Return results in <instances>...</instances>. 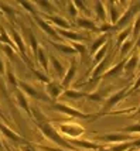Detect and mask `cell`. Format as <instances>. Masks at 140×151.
Returning a JSON list of instances; mask_svg holds the SVG:
<instances>
[{"label": "cell", "instance_id": "38", "mask_svg": "<svg viewBox=\"0 0 140 151\" xmlns=\"http://www.w3.org/2000/svg\"><path fill=\"white\" fill-rule=\"evenodd\" d=\"M72 44V47L76 50V52L78 54H81L82 57H87V48H85V45H82L81 42H71Z\"/></svg>", "mask_w": 140, "mask_h": 151}, {"label": "cell", "instance_id": "2", "mask_svg": "<svg viewBox=\"0 0 140 151\" xmlns=\"http://www.w3.org/2000/svg\"><path fill=\"white\" fill-rule=\"evenodd\" d=\"M126 96H127V89L126 88H123V89H120V91H118V92H115L112 96L106 98L105 105H103V107H102V110L96 114V119L100 117V116H105V114H110V110H112L116 105H119L120 102L126 98Z\"/></svg>", "mask_w": 140, "mask_h": 151}, {"label": "cell", "instance_id": "13", "mask_svg": "<svg viewBox=\"0 0 140 151\" xmlns=\"http://www.w3.org/2000/svg\"><path fill=\"white\" fill-rule=\"evenodd\" d=\"M64 88H62V85H60L58 82H50V83H47V93L51 96V99H55L60 98V95H62L64 93Z\"/></svg>", "mask_w": 140, "mask_h": 151}, {"label": "cell", "instance_id": "50", "mask_svg": "<svg viewBox=\"0 0 140 151\" xmlns=\"http://www.w3.org/2000/svg\"><path fill=\"white\" fill-rule=\"evenodd\" d=\"M0 151H1V143H0Z\"/></svg>", "mask_w": 140, "mask_h": 151}, {"label": "cell", "instance_id": "28", "mask_svg": "<svg viewBox=\"0 0 140 151\" xmlns=\"http://www.w3.org/2000/svg\"><path fill=\"white\" fill-rule=\"evenodd\" d=\"M0 132L3 133V134H4L6 137L10 138V140H14V141H21V137L19 136V134H16L14 132H12V130H10V129H9L7 126L1 124V123H0Z\"/></svg>", "mask_w": 140, "mask_h": 151}, {"label": "cell", "instance_id": "6", "mask_svg": "<svg viewBox=\"0 0 140 151\" xmlns=\"http://www.w3.org/2000/svg\"><path fill=\"white\" fill-rule=\"evenodd\" d=\"M58 130H60L64 136H68L69 140L74 138H78L79 136H82L85 133V129L79 126L78 123H65V124H60L58 126Z\"/></svg>", "mask_w": 140, "mask_h": 151}, {"label": "cell", "instance_id": "27", "mask_svg": "<svg viewBox=\"0 0 140 151\" xmlns=\"http://www.w3.org/2000/svg\"><path fill=\"white\" fill-rule=\"evenodd\" d=\"M24 33H27V35H28V41H30V45H31V50H33V54L34 57L37 58V52H38V42H37V40H35V37H34V34L31 33V30H28V28H24Z\"/></svg>", "mask_w": 140, "mask_h": 151}, {"label": "cell", "instance_id": "19", "mask_svg": "<svg viewBox=\"0 0 140 151\" xmlns=\"http://www.w3.org/2000/svg\"><path fill=\"white\" fill-rule=\"evenodd\" d=\"M10 37L14 40V42H16V45H17V48L20 50V54H21V57L23 58H26L27 59V57H26V47H24V42H23V40H21V37H20V34L17 33L16 30H10Z\"/></svg>", "mask_w": 140, "mask_h": 151}, {"label": "cell", "instance_id": "17", "mask_svg": "<svg viewBox=\"0 0 140 151\" xmlns=\"http://www.w3.org/2000/svg\"><path fill=\"white\" fill-rule=\"evenodd\" d=\"M35 21H37V23H38V26H40L47 34H50V35H51V37H53L54 40H58V38H60V35L57 34V31H55V30H54L53 27L50 26V24H48L47 21H44V20L41 19V17L35 16Z\"/></svg>", "mask_w": 140, "mask_h": 151}, {"label": "cell", "instance_id": "7", "mask_svg": "<svg viewBox=\"0 0 140 151\" xmlns=\"http://www.w3.org/2000/svg\"><path fill=\"white\" fill-rule=\"evenodd\" d=\"M112 59H113V52H109L106 54V57L100 61L99 64H96V66H95V69L92 71V73H91V76H92V79L95 78H99L100 75H103V73L106 72L108 69L110 68V62H112Z\"/></svg>", "mask_w": 140, "mask_h": 151}, {"label": "cell", "instance_id": "22", "mask_svg": "<svg viewBox=\"0 0 140 151\" xmlns=\"http://www.w3.org/2000/svg\"><path fill=\"white\" fill-rule=\"evenodd\" d=\"M132 26H127L126 28H123V30H120L119 34H118V40H116V47L118 48H120V45L126 41V40H129V37H132Z\"/></svg>", "mask_w": 140, "mask_h": 151}, {"label": "cell", "instance_id": "44", "mask_svg": "<svg viewBox=\"0 0 140 151\" xmlns=\"http://www.w3.org/2000/svg\"><path fill=\"white\" fill-rule=\"evenodd\" d=\"M132 117H133V119H137V120H140V107H137V109H136V113H134Z\"/></svg>", "mask_w": 140, "mask_h": 151}, {"label": "cell", "instance_id": "8", "mask_svg": "<svg viewBox=\"0 0 140 151\" xmlns=\"http://www.w3.org/2000/svg\"><path fill=\"white\" fill-rule=\"evenodd\" d=\"M19 86H20L21 89L24 91V93L27 95H30L31 98L34 99H40V100H47V102H50V98L47 96L44 92H41V91H37L34 86H31L30 83H26V82H19Z\"/></svg>", "mask_w": 140, "mask_h": 151}, {"label": "cell", "instance_id": "4", "mask_svg": "<svg viewBox=\"0 0 140 151\" xmlns=\"http://www.w3.org/2000/svg\"><path fill=\"white\" fill-rule=\"evenodd\" d=\"M53 109H55L57 112L64 113L67 116H71V117L75 119H85V120H95L96 119V114L93 113H82L76 109H74L71 106H67L64 103H57V102H53Z\"/></svg>", "mask_w": 140, "mask_h": 151}, {"label": "cell", "instance_id": "20", "mask_svg": "<svg viewBox=\"0 0 140 151\" xmlns=\"http://www.w3.org/2000/svg\"><path fill=\"white\" fill-rule=\"evenodd\" d=\"M95 14H96V17L99 20L100 23H106V7H105V3H102V1H95Z\"/></svg>", "mask_w": 140, "mask_h": 151}, {"label": "cell", "instance_id": "31", "mask_svg": "<svg viewBox=\"0 0 140 151\" xmlns=\"http://www.w3.org/2000/svg\"><path fill=\"white\" fill-rule=\"evenodd\" d=\"M108 47H109V42H106V44H105V45L102 47V48H100V50L98 51V52H96L95 55H93V61H95L96 64H99L100 61H102V59L105 58V55H106V52H108Z\"/></svg>", "mask_w": 140, "mask_h": 151}, {"label": "cell", "instance_id": "46", "mask_svg": "<svg viewBox=\"0 0 140 151\" xmlns=\"http://www.w3.org/2000/svg\"><path fill=\"white\" fill-rule=\"evenodd\" d=\"M136 47H137V48H140V35L136 38Z\"/></svg>", "mask_w": 140, "mask_h": 151}, {"label": "cell", "instance_id": "35", "mask_svg": "<svg viewBox=\"0 0 140 151\" xmlns=\"http://www.w3.org/2000/svg\"><path fill=\"white\" fill-rule=\"evenodd\" d=\"M74 4H75V7H78L79 10L84 12V14H85L87 19H91V12H89V9L87 7L85 3H82V1H74Z\"/></svg>", "mask_w": 140, "mask_h": 151}, {"label": "cell", "instance_id": "25", "mask_svg": "<svg viewBox=\"0 0 140 151\" xmlns=\"http://www.w3.org/2000/svg\"><path fill=\"white\" fill-rule=\"evenodd\" d=\"M50 59H51V66L54 68L55 73L60 75V76L65 75V68H64V65H62V62H60L54 55H50Z\"/></svg>", "mask_w": 140, "mask_h": 151}, {"label": "cell", "instance_id": "37", "mask_svg": "<svg viewBox=\"0 0 140 151\" xmlns=\"http://www.w3.org/2000/svg\"><path fill=\"white\" fill-rule=\"evenodd\" d=\"M68 13L71 14V17H72L74 21H75V20L78 19V9L75 7V4H74V1H71V3H68Z\"/></svg>", "mask_w": 140, "mask_h": 151}, {"label": "cell", "instance_id": "10", "mask_svg": "<svg viewBox=\"0 0 140 151\" xmlns=\"http://www.w3.org/2000/svg\"><path fill=\"white\" fill-rule=\"evenodd\" d=\"M58 33L65 37V38L71 40V42H81V41H89V37L88 35H82L79 33H75V31H69V30H58Z\"/></svg>", "mask_w": 140, "mask_h": 151}, {"label": "cell", "instance_id": "43", "mask_svg": "<svg viewBox=\"0 0 140 151\" xmlns=\"http://www.w3.org/2000/svg\"><path fill=\"white\" fill-rule=\"evenodd\" d=\"M20 4H21L23 7H26V9H28V10H30V13L35 16V13H37V12L34 10V4H33V3H27V1L24 3V1H20Z\"/></svg>", "mask_w": 140, "mask_h": 151}, {"label": "cell", "instance_id": "1", "mask_svg": "<svg viewBox=\"0 0 140 151\" xmlns=\"http://www.w3.org/2000/svg\"><path fill=\"white\" fill-rule=\"evenodd\" d=\"M37 126H38L40 132L43 133V136H45L50 141H53L54 144H57L58 147H61V148H65V150L78 151L76 150V147H74L68 140L62 138V136H60V133L57 132V130H55V129H54L48 122H45V123H37Z\"/></svg>", "mask_w": 140, "mask_h": 151}, {"label": "cell", "instance_id": "30", "mask_svg": "<svg viewBox=\"0 0 140 151\" xmlns=\"http://www.w3.org/2000/svg\"><path fill=\"white\" fill-rule=\"evenodd\" d=\"M120 133H126V134H140V123H134V124H130V126H126V127H123Z\"/></svg>", "mask_w": 140, "mask_h": 151}, {"label": "cell", "instance_id": "33", "mask_svg": "<svg viewBox=\"0 0 140 151\" xmlns=\"http://www.w3.org/2000/svg\"><path fill=\"white\" fill-rule=\"evenodd\" d=\"M0 9L6 13V16L9 17V20L10 21H13L14 20V17H16V13H14V9L12 6H9V4H1L0 3Z\"/></svg>", "mask_w": 140, "mask_h": 151}, {"label": "cell", "instance_id": "29", "mask_svg": "<svg viewBox=\"0 0 140 151\" xmlns=\"http://www.w3.org/2000/svg\"><path fill=\"white\" fill-rule=\"evenodd\" d=\"M37 59H38V62L41 64V66L44 68V71H48V59H47L45 51L41 47L38 48V52H37Z\"/></svg>", "mask_w": 140, "mask_h": 151}, {"label": "cell", "instance_id": "36", "mask_svg": "<svg viewBox=\"0 0 140 151\" xmlns=\"http://www.w3.org/2000/svg\"><path fill=\"white\" fill-rule=\"evenodd\" d=\"M0 41H3L6 45H10L12 48H14V45L12 44V40L9 38V35H7L6 30L4 28H0Z\"/></svg>", "mask_w": 140, "mask_h": 151}, {"label": "cell", "instance_id": "9", "mask_svg": "<svg viewBox=\"0 0 140 151\" xmlns=\"http://www.w3.org/2000/svg\"><path fill=\"white\" fill-rule=\"evenodd\" d=\"M76 69H78V65H76V59L74 58L72 62H71V65H69V68H68V71L65 72V75H64V79H62V88L64 89H68V86H69V83L74 81V78H75V73H76Z\"/></svg>", "mask_w": 140, "mask_h": 151}, {"label": "cell", "instance_id": "42", "mask_svg": "<svg viewBox=\"0 0 140 151\" xmlns=\"http://www.w3.org/2000/svg\"><path fill=\"white\" fill-rule=\"evenodd\" d=\"M40 148L44 151H72V150H65V148H58V147H47V145H40Z\"/></svg>", "mask_w": 140, "mask_h": 151}, {"label": "cell", "instance_id": "48", "mask_svg": "<svg viewBox=\"0 0 140 151\" xmlns=\"http://www.w3.org/2000/svg\"><path fill=\"white\" fill-rule=\"evenodd\" d=\"M6 151H12V150H10V148H9V147H6Z\"/></svg>", "mask_w": 140, "mask_h": 151}, {"label": "cell", "instance_id": "3", "mask_svg": "<svg viewBox=\"0 0 140 151\" xmlns=\"http://www.w3.org/2000/svg\"><path fill=\"white\" fill-rule=\"evenodd\" d=\"M137 140L136 136L132 134H126V133L113 132V133H106L103 136H96L95 141H103V143H109V144H119V143H125V141H134Z\"/></svg>", "mask_w": 140, "mask_h": 151}, {"label": "cell", "instance_id": "49", "mask_svg": "<svg viewBox=\"0 0 140 151\" xmlns=\"http://www.w3.org/2000/svg\"><path fill=\"white\" fill-rule=\"evenodd\" d=\"M139 68H140V55H139Z\"/></svg>", "mask_w": 140, "mask_h": 151}, {"label": "cell", "instance_id": "34", "mask_svg": "<svg viewBox=\"0 0 140 151\" xmlns=\"http://www.w3.org/2000/svg\"><path fill=\"white\" fill-rule=\"evenodd\" d=\"M31 112L34 113V119L37 120V123H45V122H48V119L43 114V112H41L38 107H33Z\"/></svg>", "mask_w": 140, "mask_h": 151}, {"label": "cell", "instance_id": "16", "mask_svg": "<svg viewBox=\"0 0 140 151\" xmlns=\"http://www.w3.org/2000/svg\"><path fill=\"white\" fill-rule=\"evenodd\" d=\"M125 64H126V59L123 58L120 61L119 64H116L115 66L112 68H109L106 72L103 73V76H106V78H115V76H119L120 73L123 72V68H125Z\"/></svg>", "mask_w": 140, "mask_h": 151}, {"label": "cell", "instance_id": "51", "mask_svg": "<svg viewBox=\"0 0 140 151\" xmlns=\"http://www.w3.org/2000/svg\"><path fill=\"white\" fill-rule=\"evenodd\" d=\"M137 92H140V89H139V91H137Z\"/></svg>", "mask_w": 140, "mask_h": 151}, {"label": "cell", "instance_id": "47", "mask_svg": "<svg viewBox=\"0 0 140 151\" xmlns=\"http://www.w3.org/2000/svg\"><path fill=\"white\" fill-rule=\"evenodd\" d=\"M99 151H110V150H109V148H108V150H103V148H100Z\"/></svg>", "mask_w": 140, "mask_h": 151}, {"label": "cell", "instance_id": "15", "mask_svg": "<svg viewBox=\"0 0 140 151\" xmlns=\"http://www.w3.org/2000/svg\"><path fill=\"white\" fill-rule=\"evenodd\" d=\"M108 37H109V34H102L99 38H96L92 42V45H91V48H89V54H91L92 57L108 42Z\"/></svg>", "mask_w": 140, "mask_h": 151}, {"label": "cell", "instance_id": "32", "mask_svg": "<svg viewBox=\"0 0 140 151\" xmlns=\"http://www.w3.org/2000/svg\"><path fill=\"white\" fill-rule=\"evenodd\" d=\"M132 37L133 38H137L140 35V12H139V14L134 17V23H133V26H132Z\"/></svg>", "mask_w": 140, "mask_h": 151}, {"label": "cell", "instance_id": "53", "mask_svg": "<svg viewBox=\"0 0 140 151\" xmlns=\"http://www.w3.org/2000/svg\"><path fill=\"white\" fill-rule=\"evenodd\" d=\"M137 151H140V150H137Z\"/></svg>", "mask_w": 140, "mask_h": 151}, {"label": "cell", "instance_id": "39", "mask_svg": "<svg viewBox=\"0 0 140 151\" xmlns=\"http://www.w3.org/2000/svg\"><path fill=\"white\" fill-rule=\"evenodd\" d=\"M110 30H113V26L110 23H100L99 26V33H105V34H109Z\"/></svg>", "mask_w": 140, "mask_h": 151}, {"label": "cell", "instance_id": "14", "mask_svg": "<svg viewBox=\"0 0 140 151\" xmlns=\"http://www.w3.org/2000/svg\"><path fill=\"white\" fill-rule=\"evenodd\" d=\"M139 66V57L136 54H132L130 58L126 59V64H125V68H123V72L126 75H132V73L136 71V68Z\"/></svg>", "mask_w": 140, "mask_h": 151}, {"label": "cell", "instance_id": "40", "mask_svg": "<svg viewBox=\"0 0 140 151\" xmlns=\"http://www.w3.org/2000/svg\"><path fill=\"white\" fill-rule=\"evenodd\" d=\"M7 78H9V82H10V85L19 86V81H17V78H16V75H13L12 69H7Z\"/></svg>", "mask_w": 140, "mask_h": 151}, {"label": "cell", "instance_id": "23", "mask_svg": "<svg viewBox=\"0 0 140 151\" xmlns=\"http://www.w3.org/2000/svg\"><path fill=\"white\" fill-rule=\"evenodd\" d=\"M16 96H17V100H19V105L26 110L27 114H30V116H31V109H30V106H28V102H27L26 95L23 93V91L17 89V91H16Z\"/></svg>", "mask_w": 140, "mask_h": 151}, {"label": "cell", "instance_id": "41", "mask_svg": "<svg viewBox=\"0 0 140 151\" xmlns=\"http://www.w3.org/2000/svg\"><path fill=\"white\" fill-rule=\"evenodd\" d=\"M37 4L41 7H45L47 10H50V13H54V12H55V10H54V4L50 3V1H37Z\"/></svg>", "mask_w": 140, "mask_h": 151}, {"label": "cell", "instance_id": "21", "mask_svg": "<svg viewBox=\"0 0 140 151\" xmlns=\"http://www.w3.org/2000/svg\"><path fill=\"white\" fill-rule=\"evenodd\" d=\"M51 44L54 45L55 50H58L64 54H68V55H75L76 52V50L72 47V44H62V42H55V41H51Z\"/></svg>", "mask_w": 140, "mask_h": 151}, {"label": "cell", "instance_id": "11", "mask_svg": "<svg viewBox=\"0 0 140 151\" xmlns=\"http://www.w3.org/2000/svg\"><path fill=\"white\" fill-rule=\"evenodd\" d=\"M72 145L81 147V148H87V150H98L99 151L102 148V145L96 144L95 141H89V140H78V138H74V140H68Z\"/></svg>", "mask_w": 140, "mask_h": 151}, {"label": "cell", "instance_id": "26", "mask_svg": "<svg viewBox=\"0 0 140 151\" xmlns=\"http://www.w3.org/2000/svg\"><path fill=\"white\" fill-rule=\"evenodd\" d=\"M64 96L71 98V99H82V98H88V92L75 91V89H65L64 91Z\"/></svg>", "mask_w": 140, "mask_h": 151}, {"label": "cell", "instance_id": "52", "mask_svg": "<svg viewBox=\"0 0 140 151\" xmlns=\"http://www.w3.org/2000/svg\"><path fill=\"white\" fill-rule=\"evenodd\" d=\"M0 114H3V113H0Z\"/></svg>", "mask_w": 140, "mask_h": 151}, {"label": "cell", "instance_id": "5", "mask_svg": "<svg viewBox=\"0 0 140 151\" xmlns=\"http://www.w3.org/2000/svg\"><path fill=\"white\" fill-rule=\"evenodd\" d=\"M140 10V3H132L130 6L127 7L126 10H125V13H123V16L120 17V20L118 21V24L113 27L115 30H118V31H120V30H123V28H126L127 24L130 23V20H132V17H136L137 16V12Z\"/></svg>", "mask_w": 140, "mask_h": 151}, {"label": "cell", "instance_id": "24", "mask_svg": "<svg viewBox=\"0 0 140 151\" xmlns=\"http://www.w3.org/2000/svg\"><path fill=\"white\" fill-rule=\"evenodd\" d=\"M133 45H134V41L132 38H129V40H126L122 45H120V48H119V55H120V58H125L127 54L132 51V48H133Z\"/></svg>", "mask_w": 140, "mask_h": 151}, {"label": "cell", "instance_id": "18", "mask_svg": "<svg viewBox=\"0 0 140 151\" xmlns=\"http://www.w3.org/2000/svg\"><path fill=\"white\" fill-rule=\"evenodd\" d=\"M47 20H50L53 24H55V26L60 27V30H69L71 28V24L68 23L65 19H62V17H58V16H45Z\"/></svg>", "mask_w": 140, "mask_h": 151}, {"label": "cell", "instance_id": "45", "mask_svg": "<svg viewBox=\"0 0 140 151\" xmlns=\"http://www.w3.org/2000/svg\"><path fill=\"white\" fill-rule=\"evenodd\" d=\"M4 71H6V68H4V64H3V61L0 59V75H3V73H4Z\"/></svg>", "mask_w": 140, "mask_h": 151}, {"label": "cell", "instance_id": "12", "mask_svg": "<svg viewBox=\"0 0 140 151\" xmlns=\"http://www.w3.org/2000/svg\"><path fill=\"white\" fill-rule=\"evenodd\" d=\"M75 23H76L81 28H85V30H89V31L99 33V27L96 26V23L91 19H87V17H78V19L75 20Z\"/></svg>", "mask_w": 140, "mask_h": 151}]
</instances>
